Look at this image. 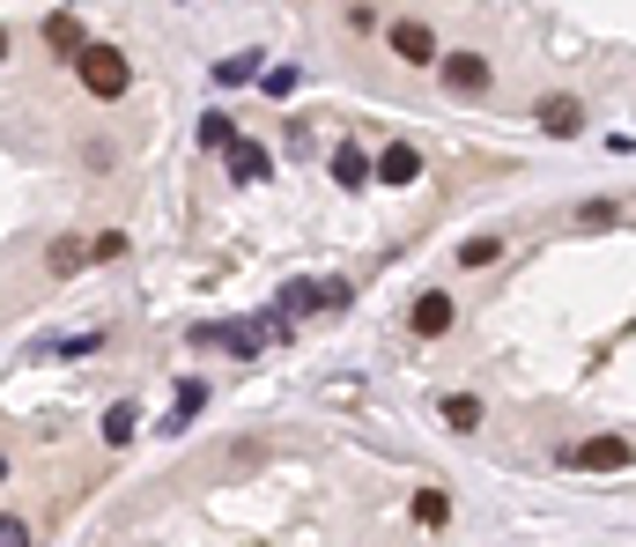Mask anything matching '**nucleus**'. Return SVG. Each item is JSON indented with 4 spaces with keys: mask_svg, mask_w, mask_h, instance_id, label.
<instances>
[{
    "mask_svg": "<svg viewBox=\"0 0 636 547\" xmlns=\"http://www.w3.org/2000/svg\"><path fill=\"white\" fill-rule=\"evenodd\" d=\"M0 547H30V533H23V518H0Z\"/></svg>",
    "mask_w": 636,
    "mask_h": 547,
    "instance_id": "23",
    "label": "nucleus"
},
{
    "mask_svg": "<svg viewBox=\"0 0 636 547\" xmlns=\"http://www.w3.org/2000/svg\"><path fill=\"white\" fill-rule=\"evenodd\" d=\"M311 311H348V281H289L282 289V319H311Z\"/></svg>",
    "mask_w": 636,
    "mask_h": 547,
    "instance_id": "3",
    "label": "nucleus"
},
{
    "mask_svg": "<svg viewBox=\"0 0 636 547\" xmlns=\"http://www.w3.org/2000/svg\"><path fill=\"white\" fill-rule=\"evenodd\" d=\"M267 171H274V163H267L259 141H237V149H230V178H237V185H259Z\"/></svg>",
    "mask_w": 636,
    "mask_h": 547,
    "instance_id": "12",
    "label": "nucleus"
},
{
    "mask_svg": "<svg viewBox=\"0 0 636 547\" xmlns=\"http://www.w3.org/2000/svg\"><path fill=\"white\" fill-rule=\"evenodd\" d=\"M540 133H555V141H570V133H585V111L570 97H548L540 104Z\"/></svg>",
    "mask_w": 636,
    "mask_h": 547,
    "instance_id": "9",
    "label": "nucleus"
},
{
    "mask_svg": "<svg viewBox=\"0 0 636 547\" xmlns=\"http://www.w3.org/2000/svg\"><path fill=\"white\" fill-rule=\"evenodd\" d=\"M45 45L74 52V60H82V52H89V45H82V30H74V15H67V8H52V15H45Z\"/></svg>",
    "mask_w": 636,
    "mask_h": 547,
    "instance_id": "13",
    "label": "nucleus"
},
{
    "mask_svg": "<svg viewBox=\"0 0 636 547\" xmlns=\"http://www.w3.org/2000/svg\"><path fill=\"white\" fill-rule=\"evenodd\" d=\"M200 149H237V126H230V111H208V119H200Z\"/></svg>",
    "mask_w": 636,
    "mask_h": 547,
    "instance_id": "15",
    "label": "nucleus"
},
{
    "mask_svg": "<svg viewBox=\"0 0 636 547\" xmlns=\"http://www.w3.org/2000/svg\"><path fill=\"white\" fill-rule=\"evenodd\" d=\"M74 67H82V82H89V97H126V82H134V67H126L119 45H89Z\"/></svg>",
    "mask_w": 636,
    "mask_h": 547,
    "instance_id": "2",
    "label": "nucleus"
},
{
    "mask_svg": "<svg viewBox=\"0 0 636 547\" xmlns=\"http://www.w3.org/2000/svg\"><path fill=\"white\" fill-rule=\"evenodd\" d=\"M200 407H208V393H200L193 377H186V385H178V407H171V429H186V422L200 415Z\"/></svg>",
    "mask_w": 636,
    "mask_h": 547,
    "instance_id": "18",
    "label": "nucleus"
},
{
    "mask_svg": "<svg viewBox=\"0 0 636 547\" xmlns=\"http://www.w3.org/2000/svg\"><path fill=\"white\" fill-rule=\"evenodd\" d=\"M89 348H104L97 325H89V333H67V341H52V355H67V363H74V355H89Z\"/></svg>",
    "mask_w": 636,
    "mask_h": 547,
    "instance_id": "20",
    "label": "nucleus"
},
{
    "mask_svg": "<svg viewBox=\"0 0 636 547\" xmlns=\"http://www.w3.org/2000/svg\"><path fill=\"white\" fill-rule=\"evenodd\" d=\"M378 178H385V185H415V178H422V155L407 149V141H392V149L378 155Z\"/></svg>",
    "mask_w": 636,
    "mask_h": 547,
    "instance_id": "10",
    "label": "nucleus"
},
{
    "mask_svg": "<svg viewBox=\"0 0 636 547\" xmlns=\"http://www.w3.org/2000/svg\"><path fill=\"white\" fill-rule=\"evenodd\" d=\"M459 259H466V267H496V259H504V237H466Z\"/></svg>",
    "mask_w": 636,
    "mask_h": 547,
    "instance_id": "17",
    "label": "nucleus"
},
{
    "mask_svg": "<svg viewBox=\"0 0 636 547\" xmlns=\"http://www.w3.org/2000/svg\"><path fill=\"white\" fill-rule=\"evenodd\" d=\"M570 466H585V473H622V466H629V444H622V437H592V444L570 451Z\"/></svg>",
    "mask_w": 636,
    "mask_h": 547,
    "instance_id": "7",
    "label": "nucleus"
},
{
    "mask_svg": "<svg viewBox=\"0 0 636 547\" xmlns=\"http://www.w3.org/2000/svg\"><path fill=\"white\" fill-rule=\"evenodd\" d=\"M200 348H230V355H259V348H282L289 341V319H237V325H200L193 333Z\"/></svg>",
    "mask_w": 636,
    "mask_h": 547,
    "instance_id": "1",
    "label": "nucleus"
},
{
    "mask_svg": "<svg viewBox=\"0 0 636 547\" xmlns=\"http://www.w3.org/2000/svg\"><path fill=\"white\" fill-rule=\"evenodd\" d=\"M82 267V245H74V237H60V245H52V274H74Z\"/></svg>",
    "mask_w": 636,
    "mask_h": 547,
    "instance_id": "22",
    "label": "nucleus"
},
{
    "mask_svg": "<svg viewBox=\"0 0 636 547\" xmlns=\"http://www.w3.org/2000/svg\"><path fill=\"white\" fill-rule=\"evenodd\" d=\"M407 511H415L422 533H444V525H452V496H444V489H415V503H407Z\"/></svg>",
    "mask_w": 636,
    "mask_h": 547,
    "instance_id": "11",
    "label": "nucleus"
},
{
    "mask_svg": "<svg viewBox=\"0 0 636 547\" xmlns=\"http://www.w3.org/2000/svg\"><path fill=\"white\" fill-rule=\"evenodd\" d=\"M452 319H459V311H452V297H444V289H422V297H415V311H407V325H415L422 341L452 333Z\"/></svg>",
    "mask_w": 636,
    "mask_h": 547,
    "instance_id": "6",
    "label": "nucleus"
},
{
    "mask_svg": "<svg viewBox=\"0 0 636 547\" xmlns=\"http://www.w3.org/2000/svg\"><path fill=\"white\" fill-rule=\"evenodd\" d=\"M252 75H259V52H237V60L215 67V82H252Z\"/></svg>",
    "mask_w": 636,
    "mask_h": 547,
    "instance_id": "19",
    "label": "nucleus"
},
{
    "mask_svg": "<svg viewBox=\"0 0 636 547\" xmlns=\"http://www.w3.org/2000/svg\"><path fill=\"white\" fill-rule=\"evenodd\" d=\"M370 178H378V163H370L356 141H341V149H333V185H341V193H363Z\"/></svg>",
    "mask_w": 636,
    "mask_h": 547,
    "instance_id": "8",
    "label": "nucleus"
},
{
    "mask_svg": "<svg viewBox=\"0 0 636 547\" xmlns=\"http://www.w3.org/2000/svg\"><path fill=\"white\" fill-rule=\"evenodd\" d=\"M134 429H141V415H134V399H119V407H104V444H134Z\"/></svg>",
    "mask_w": 636,
    "mask_h": 547,
    "instance_id": "14",
    "label": "nucleus"
},
{
    "mask_svg": "<svg viewBox=\"0 0 636 547\" xmlns=\"http://www.w3.org/2000/svg\"><path fill=\"white\" fill-rule=\"evenodd\" d=\"M392 52H400L407 67H430V60H437V37H430L422 15H400V23H392Z\"/></svg>",
    "mask_w": 636,
    "mask_h": 547,
    "instance_id": "4",
    "label": "nucleus"
},
{
    "mask_svg": "<svg viewBox=\"0 0 636 547\" xmlns=\"http://www.w3.org/2000/svg\"><path fill=\"white\" fill-rule=\"evenodd\" d=\"M577 223H585V229H607V223H614V200H585V207H577Z\"/></svg>",
    "mask_w": 636,
    "mask_h": 547,
    "instance_id": "21",
    "label": "nucleus"
},
{
    "mask_svg": "<svg viewBox=\"0 0 636 547\" xmlns=\"http://www.w3.org/2000/svg\"><path fill=\"white\" fill-rule=\"evenodd\" d=\"M444 422H452V429H481V399L452 393V399H444Z\"/></svg>",
    "mask_w": 636,
    "mask_h": 547,
    "instance_id": "16",
    "label": "nucleus"
},
{
    "mask_svg": "<svg viewBox=\"0 0 636 547\" xmlns=\"http://www.w3.org/2000/svg\"><path fill=\"white\" fill-rule=\"evenodd\" d=\"M444 89L481 97V89H489V60H481V52H444Z\"/></svg>",
    "mask_w": 636,
    "mask_h": 547,
    "instance_id": "5",
    "label": "nucleus"
}]
</instances>
